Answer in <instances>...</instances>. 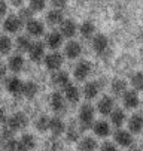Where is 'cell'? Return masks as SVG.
Listing matches in <instances>:
<instances>
[{
	"instance_id": "ac0fdd59",
	"label": "cell",
	"mask_w": 143,
	"mask_h": 151,
	"mask_svg": "<svg viewBox=\"0 0 143 151\" xmlns=\"http://www.w3.org/2000/svg\"><path fill=\"white\" fill-rule=\"evenodd\" d=\"M63 21H64V15H63V11L60 9H54L46 14V23L49 26H60Z\"/></svg>"
},
{
	"instance_id": "4316f807",
	"label": "cell",
	"mask_w": 143,
	"mask_h": 151,
	"mask_svg": "<svg viewBox=\"0 0 143 151\" xmlns=\"http://www.w3.org/2000/svg\"><path fill=\"white\" fill-rule=\"evenodd\" d=\"M37 90H39V87L33 82V81H27L24 85H23V91H21V94H24L26 97H28V99H31V97H34L36 94H37Z\"/></svg>"
},
{
	"instance_id": "7402d4cb",
	"label": "cell",
	"mask_w": 143,
	"mask_h": 151,
	"mask_svg": "<svg viewBox=\"0 0 143 151\" xmlns=\"http://www.w3.org/2000/svg\"><path fill=\"white\" fill-rule=\"evenodd\" d=\"M128 129L133 133H139L143 129V117L140 114H134L130 120H128Z\"/></svg>"
},
{
	"instance_id": "44dd1931",
	"label": "cell",
	"mask_w": 143,
	"mask_h": 151,
	"mask_svg": "<svg viewBox=\"0 0 143 151\" xmlns=\"http://www.w3.org/2000/svg\"><path fill=\"white\" fill-rule=\"evenodd\" d=\"M61 44H63V36H61V33L58 32H52L46 36V45L48 48L51 50H57L61 47Z\"/></svg>"
},
{
	"instance_id": "83f0119b",
	"label": "cell",
	"mask_w": 143,
	"mask_h": 151,
	"mask_svg": "<svg viewBox=\"0 0 143 151\" xmlns=\"http://www.w3.org/2000/svg\"><path fill=\"white\" fill-rule=\"evenodd\" d=\"M110 121H112L113 126L121 127L122 124H124V121H125V114H124V111H122V109H113V111L110 112Z\"/></svg>"
},
{
	"instance_id": "e0dca14e",
	"label": "cell",
	"mask_w": 143,
	"mask_h": 151,
	"mask_svg": "<svg viewBox=\"0 0 143 151\" xmlns=\"http://www.w3.org/2000/svg\"><path fill=\"white\" fill-rule=\"evenodd\" d=\"M49 130H51L55 136H58V135H61V133L66 132V124H64L63 120L58 118V117L49 118Z\"/></svg>"
},
{
	"instance_id": "603a6c76",
	"label": "cell",
	"mask_w": 143,
	"mask_h": 151,
	"mask_svg": "<svg viewBox=\"0 0 143 151\" xmlns=\"http://www.w3.org/2000/svg\"><path fill=\"white\" fill-rule=\"evenodd\" d=\"M52 82L58 87H67L69 85V73L64 72V70H58L54 76H52Z\"/></svg>"
},
{
	"instance_id": "1f68e13d",
	"label": "cell",
	"mask_w": 143,
	"mask_h": 151,
	"mask_svg": "<svg viewBox=\"0 0 143 151\" xmlns=\"http://www.w3.org/2000/svg\"><path fill=\"white\" fill-rule=\"evenodd\" d=\"M125 90H127V82L124 79H113V82H112V91L115 94L125 93Z\"/></svg>"
},
{
	"instance_id": "9c48e42d",
	"label": "cell",
	"mask_w": 143,
	"mask_h": 151,
	"mask_svg": "<svg viewBox=\"0 0 143 151\" xmlns=\"http://www.w3.org/2000/svg\"><path fill=\"white\" fill-rule=\"evenodd\" d=\"M51 108L55 112H64L66 111V99L60 93H52L51 96Z\"/></svg>"
},
{
	"instance_id": "d6986e66",
	"label": "cell",
	"mask_w": 143,
	"mask_h": 151,
	"mask_svg": "<svg viewBox=\"0 0 143 151\" xmlns=\"http://www.w3.org/2000/svg\"><path fill=\"white\" fill-rule=\"evenodd\" d=\"M64 99L70 103H78L79 102L80 94H79V90H78L76 85L69 84L67 87H64Z\"/></svg>"
},
{
	"instance_id": "e575fe53",
	"label": "cell",
	"mask_w": 143,
	"mask_h": 151,
	"mask_svg": "<svg viewBox=\"0 0 143 151\" xmlns=\"http://www.w3.org/2000/svg\"><path fill=\"white\" fill-rule=\"evenodd\" d=\"M131 85L136 90H143V73L137 72L131 76Z\"/></svg>"
},
{
	"instance_id": "f6af8a7d",
	"label": "cell",
	"mask_w": 143,
	"mask_h": 151,
	"mask_svg": "<svg viewBox=\"0 0 143 151\" xmlns=\"http://www.w3.org/2000/svg\"><path fill=\"white\" fill-rule=\"evenodd\" d=\"M0 151H2V148H0Z\"/></svg>"
},
{
	"instance_id": "f1b7e54d",
	"label": "cell",
	"mask_w": 143,
	"mask_h": 151,
	"mask_svg": "<svg viewBox=\"0 0 143 151\" xmlns=\"http://www.w3.org/2000/svg\"><path fill=\"white\" fill-rule=\"evenodd\" d=\"M30 45H31V40H30V37H28V36H26V35L18 36V39H16V42H15L16 50H18V51H24V52H26V51H28Z\"/></svg>"
},
{
	"instance_id": "ffe728a7",
	"label": "cell",
	"mask_w": 143,
	"mask_h": 151,
	"mask_svg": "<svg viewBox=\"0 0 143 151\" xmlns=\"http://www.w3.org/2000/svg\"><path fill=\"white\" fill-rule=\"evenodd\" d=\"M92 130H94V133L97 135V136H100V138H106V136H109V133H110V126H109V123L107 121H97L94 126H92Z\"/></svg>"
},
{
	"instance_id": "30bf717a",
	"label": "cell",
	"mask_w": 143,
	"mask_h": 151,
	"mask_svg": "<svg viewBox=\"0 0 143 151\" xmlns=\"http://www.w3.org/2000/svg\"><path fill=\"white\" fill-rule=\"evenodd\" d=\"M97 109L100 114H103V115H107L113 111V99L109 97V96H105V97H101L97 103Z\"/></svg>"
},
{
	"instance_id": "f35d334b",
	"label": "cell",
	"mask_w": 143,
	"mask_h": 151,
	"mask_svg": "<svg viewBox=\"0 0 143 151\" xmlns=\"http://www.w3.org/2000/svg\"><path fill=\"white\" fill-rule=\"evenodd\" d=\"M100 151H116V147L112 142H105L103 145H101Z\"/></svg>"
},
{
	"instance_id": "277c9868",
	"label": "cell",
	"mask_w": 143,
	"mask_h": 151,
	"mask_svg": "<svg viewBox=\"0 0 143 151\" xmlns=\"http://www.w3.org/2000/svg\"><path fill=\"white\" fill-rule=\"evenodd\" d=\"M27 52H28L30 58L37 63L45 57V45L42 44V42H31V45H30Z\"/></svg>"
},
{
	"instance_id": "f546056e",
	"label": "cell",
	"mask_w": 143,
	"mask_h": 151,
	"mask_svg": "<svg viewBox=\"0 0 143 151\" xmlns=\"http://www.w3.org/2000/svg\"><path fill=\"white\" fill-rule=\"evenodd\" d=\"M97 94H98V85L95 82H87L84 87V96L90 100V99H94Z\"/></svg>"
},
{
	"instance_id": "d590c367",
	"label": "cell",
	"mask_w": 143,
	"mask_h": 151,
	"mask_svg": "<svg viewBox=\"0 0 143 151\" xmlns=\"http://www.w3.org/2000/svg\"><path fill=\"white\" fill-rule=\"evenodd\" d=\"M18 18L21 19V21H30L33 18V12L30 8H21L18 12Z\"/></svg>"
},
{
	"instance_id": "3957f363",
	"label": "cell",
	"mask_w": 143,
	"mask_h": 151,
	"mask_svg": "<svg viewBox=\"0 0 143 151\" xmlns=\"http://www.w3.org/2000/svg\"><path fill=\"white\" fill-rule=\"evenodd\" d=\"M90 73H91V64H90L87 60L79 61L76 66H75V72H73V75H75V78H76L78 81H84V79H87Z\"/></svg>"
},
{
	"instance_id": "8fae6325",
	"label": "cell",
	"mask_w": 143,
	"mask_h": 151,
	"mask_svg": "<svg viewBox=\"0 0 143 151\" xmlns=\"http://www.w3.org/2000/svg\"><path fill=\"white\" fill-rule=\"evenodd\" d=\"M34 145H36V141H34L33 135L26 133L18 141V151H31L34 148Z\"/></svg>"
},
{
	"instance_id": "74e56055",
	"label": "cell",
	"mask_w": 143,
	"mask_h": 151,
	"mask_svg": "<svg viewBox=\"0 0 143 151\" xmlns=\"http://www.w3.org/2000/svg\"><path fill=\"white\" fill-rule=\"evenodd\" d=\"M78 138H79L78 130H76L75 127H72V126H70V129L67 130V139H69V141H72V142H75V141H78Z\"/></svg>"
},
{
	"instance_id": "7c38bea8",
	"label": "cell",
	"mask_w": 143,
	"mask_h": 151,
	"mask_svg": "<svg viewBox=\"0 0 143 151\" xmlns=\"http://www.w3.org/2000/svg\"><path fill=\"white\" fill-rule=\"evenodd\" d=\"M113 138H115V142L119 144L121 147H130L133 144V136L127 130H116Z\"/></svg>"
},
{
	"instance_id": "ee69618b",
	"label": "cell",
	"mask_w": 143,
	"mask_h": 151,
	"mask_svg": "<svg viewBox=\"0 0 143 151\" xmlns=\"http://www.w3.org/2000/svg\"><path fill=\"white\" fill-rule=\"evenodd\" d=\"M11 3H12L14 6L19 8V6H23V3H24V0H11Z\"/></svg>"
},
{
	"instance_id": "2e32d148",
	"label": "cell",
	"mask_w": 143,
	"mask_h": 151,
	"mask_svg": "<svg viewBox=\"0 0 143 151\" xmlns=\"http://www.w3.org/2000/svg\"><path fill=\"white\" fill-rule=\"evenodd\" d=\"M64 52L69 58H78L82 52V47L79 45V42H75V40H70L67 42V45L64 47Z\"/></svg>"
},
{
	"instance_id": "7bdbcfd3",
	"label": "cell",
	"mask_w": 143,
	"mask_h": 151,
	"mask_svg": "<svg viewBox=\"0 0 143 151\" xmlns=\"http://www.w3.org/2000/svg\"><path fill=\"white\" fill-rule=\"evenodd\" d=\"M6 114H5V111L3 109H0V124H5L6 123Z\"/></svg>"
},
{
	"instance_id": "7a4b0ae2",
	"label": "cell",
	"mask_w": 143,
	"mask_h": 151,
	"mask_svg": "<svg viewBox=\"0 0 143 151\" xmlns=\"http://www.w3.org/2000/svg\"><path fill=\"white\" fill-rule=\"evenodd\" d=\"M92 121H94V108L87 103L80 108L79 111V123H80V127L82 129H88L92 126Z\"/></svg>"
},
{
	"instance_id": "d6a6232c",
	"label": "cell",
	"mask_w": 143,
	"mask_h": 151,
	"mask_svg": "<svg viewBox=\"0 0 143 151\" xmlns=\"http://www.w3.org/2000/svg\"><path fill=\"white\" fill-rule=\"evenodd\" d=\"M34 126H36V129H37L39 132H46L48 129H49V117H46V115L39 117L36 120Z\"/></svg>"
},
{
	"instance_id": "836d02e7",
	"label": "cell",
	"mask_w": 143,
	"mask_h": 151,
	"mask_svg": "<svg viewBox=\"0 0 143 151\" xmlns=\"http://www.w3.org/2000/svg\"><path fill=\"white\" fill-rule=\"evenodd\" d=\"M46 6V0H28V8L31 12H40Z\"/></svg>"
},
{
	"instance_id": "4fadbf2b",
	"label": "cell",
	"mask_w": 143,
	"mask_h": 151,
	"mask_svg": "<svg viewBox=\"0 0 143 151\" xmlns=\"http://www.w3.org/2000/svg\"><path fill=\"white\" fill-rule=\"evenodd\" d=\"M78 32V27H76V23L72 19H64L61 23V36L64 37H73Z\"/></svg>"
},
{
	"instance_id": "d4e9b609",
	"label": "cell",
	"mask_w": 143,
	"mask_h": 151,
	"mask_svg": "<svg viewBox=\"0 0 143 151\" xmlns=\"http://www.w3.org/2000/svg\"><path fill=\"white\" fill-rule=\"evenodd\" d=\"M78 148H79V151H94L97 148V142H95V139L87 136V138L79 141Z\"/></svg>"
},
{
	"instance_id": "9a60e30c",
	"label": "cell",
	"mask_w": 143,
	"mask_h": 151,
	"mask_svg": "<svg viewBox=\"0 0 143 151\" xmlns=\"http://www.w3.org/2000/svg\"><path fill=\"white\" fill-rule=\"evenodd\" d=\"M122 102H124V106L128 108V109H134V108L139 106V96L136 91H125L124 96H122Z\"/></svg>"
},
{
	"instance_id": "6da1fadb",
	"label": "cell",
	"mask_w": 143,
	"mask_h": 151,
	"mask_svg": "<svg viewBox=\"0 0 143 151\" xmlns=\"http://www.w3.org/2000/svg\"><path fill=\"white\" fill-rule=\"evenodd\" d=\"M6 123H8L6 127L9 129V130L18 132V130H21V129H24V127L28 124V120H27L26 114H23V112H15L14 115L8 117Z\"/></svg>"
},
{
	"instance_id": "4dcf8cb0",
	"label": "cell",
	"mask_w": 143,
	"mask_h": 151,
	"mask_svg": "<svg viewBox=\"0 0 143 151\" xmlns=\"http://www.w3.org/2000/svg\"><path fill=\"white\" fill-rule=\"evenodd\" d=\"M12 51V39L6 35L0 36V54H9Z\"/></svg>"
},
{
	"instance_id": "ab89813d",
	"label": "cell",
	"mask_w": 143,
	"mask_h": 151,
	"mask_svg": "<svg viewBox=\"0 0 143 151\" xmlns=\"http://www.w3.org/2000/svg\"><path fill=\"white\" fill-rule=\"evenodd\" d=\"M66 2L67 0H51V3L57 8V9H61V8H64V5H66Z\"/></svg>"
},
{
	"instance_id": "5b68a950",
	"label": "cell",
	"mask_w": 143,
	"mask_h": 151,
	"mask_svg": "<svg viewBox=\"0 0 143 151\" xmlns=\"http://www.w3.org/2000/svg\"><path fill=\"white\" fill-rule=\"evenodd\" d=\"M21 27H23V21L18 18V15H9L3 23V29L8 33H16Z\"/></svg>"
},
{
	"instance_id": "b9f144b4",
	"label": "cell",
	"mask_w": 143,
	"mask_h": 151,
	"mask_svg": "<svg viewBox=\"0 0 143 151\" xmlns=\"http://www.w3.org/2000/svg\"><path fill=\"white\" fill-rule=\"evenodd\" d=\"M6 64L3 63V61H0V79L2 78H5V75H6Z\"/></svg>"
},
{
	"instance_id": "60d3db41",
	"label": "cell",
	"mask_w": 143,
	"mask_h": 151,
	"mask_svg": "<svg viewBox=\"0 0 143 151\" xmlns=\"http://www.w3.org/2000/svg\"><path fill=\"white\" fill-rule=\"evenodd\" d=\"M6 9H8L6 2H5V0H0V17H3L6 14Z\"/></svg>"
},
{
	"instance_id": "cb8c5ba5",
	"label": "cell",
	"mask_w": 143,
	"mask_h": 151,
	"mask_svg": "<svg viewBox=\"0 0 143 151\" xmlns=\"http://www.w3.org/2000/svg\"><path fill=\"white\" fill-rule=\"evenodd\" d=\"M24 68V58L19 55V54H16V55H12L11 58H9V69L12 70V72H21V69Z\"/></svg>"
},
{
	"instance_id": "8992f818",
	"label": "cell",
	"mask_w": 143,
	"mask_h": 151,
	"mask_svg": "<svg viewBox=\"0 0 143 151\" xmlns=\"http://www.w3.org/2000/svg\"><path fill=\"white\" fill-rule=\"evenodd\" d=\"M64 58L60 52H51L45 57V66L49 69V70H57L61 68V64H63Z\"/></svg>"
},
{
	"instance_id": "8d00e7d4",
	"label": "cell",
	"mask_w": 143,
	"mask_h": 151,
	"mask_svg": "<svg viewBox=\"0 0 143 151\" xmlns=\"http://www.w3.org/2000/svg\"><path fill=\"white\" fill-rule=\"evenodd\" d=\"M5 148H6L8 151H18V141H15L14 138L6 139V141H5Z\"/></svg>"
},
{
	"instance_id": "484cf974",
	"label": "cell",
	"mask_w": 143,
	"mask_h": 151,
	"mask_svg": "<svg viewBox=\"0 0 143 151\" xmlns=\"http://www.w3.org/2000/svg\"><path fill=\"white\" fill-rule=\"evenodd\" d=\"M94 32H95V26L91 23V21H85V23H82V24H80V27H79L80 36L85 37V39H90L94 35Z\"/></svg>"
},
{
	"instance_id": "52a82bcc",
	"label": "cell",
	"mask_w": 143,
	"mask_h": 151,
	"mask_svg": "<svg viewBox=\"0 0 143 151\" xmlns=\"http://www.w3.org/2000/svg\"><path fill=\"white\" fill-rule=\"evenodd\" d=\"M27 32H28L30 36L39 37V36H42V35H43V32H45V26H43L42 21L31 18L30 21H27Z\"/></svg>"
},
{
	"instance_id": "5bb4252c",
	"label": "cell",
	"mask_w": 143,
	"mask_h": 151,
	"mask_svg": "<svg viewBox=\"0 0 143 151\" xmlns=\"http://www.w3.org/2000/svg\"><path fill=\"white\" fill-rule=\"evenodd\" d=\"M23 85H24V82H23L21 79L16 78V76H14V78H9V79L6 81V90H8L9 93H12V94H21Z\"/></svg>"
},
{
	"instance_id": "ba28073f",
	"label": "cell",
	"mask_w": 143,
	"mask_h": 151,
	"mask_svg": "<svg viewBox=\"0 0 143 151\" xmlns=\"http://www.w3.org/2000/svg\"><path fill=\"white\" fill-rule=\"evenodd\" d=\"M109 47V40L105 35H95L92 39V48L97 54H103Z\"/></svg>"
}]
</instances>
